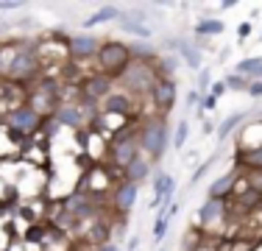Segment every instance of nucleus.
<instances>
[{"instance_id":"nucleus-37","label":"nucleus","mask_w":262,"mask_h":251,"mask_svg":"<svg viewBox=\"0 0 262 251\" xmlns=\"http://www.w3.org/2000/svg\"><path fill=\"white\" fill-rule=\"evenodd\" d=\"M137 246H140V240H137V237H131V240H128V251H134Z\"/></svg>"},{"instance_id":"nucleus-19","label":"nucleus","mask_w":262,"mask_h":251,"mask_svg":"<svg viewBox=\"0 0 262 251\" xmlns=\"http://www.w3.org/2000/svg\"><path fill=\"white\" fill-rule=\"evenodd\" d=\"M112 17H117V9H115V6H103V9H101V11H95V14L90 17V20H84V28H92V25L106 23V20H112Z\"/></svg>"},{"instance_id":"nucleus-29","label":"nucleus","mask_w":262,"mask_h":251,"mask_svg":"<svg viewBox=\"0 0 262 251\" xmlns=\"http://www.w3.org/2000/svg\"><path fill=\"white\" fill-rule=\"evenodd\" d=\"M248 95H251V98H262V81H254V84H248Z\"/></svg>"},{"instance_id":"nucleus-26","label":"nucleus","mask_w":262,"mask_h":251,"mask_svg":"<svg viewBox=\"0 0 262 251\" xmlns=\"http://www.w3.org/2000/svg\"><path fill=\"white\" fill-rule=\"evenodd\" d=\"M67 210L76 212V215H86V212H90V201H86L84 196H70V201H67Z\"/></svg>"},{"instance_id":"nucleus-35","label":"nucleus","mask_w":262,"mask_h":251,"mask_svg":"<svg viewBox=\"0 0 262 251\" xmlns=\"http://www.w3.org/2000/svg\"><path fill=\"white\" fill-rule=\"evenodd\" d=\"M11 9H20V3H0V11H11Z\"/></svg>"},{"instance_id":"nucleus-38","label":"nucleus","mask_w":262,"mask_h":251,"mask_svg":"<svg viewBox=\"0 0 262 251\" xmlns=\"http://www.w3.org/2000/svg\"><path fill=\"white\" fill-rule=\"evenodd\" d=\"M257 78H259V81H262V67H259V70H257Z\"/></svg>"},{"instance_id":"nucleus-32","label":"nucleus","mask_w":262,"mask_h":251,"mask_svg":"<svg viewBox=\"0 0 262 251\" xmlns=\"http://www.w3.org/2000/svg\"><path fill=\"white\" fill-rule=\"evenodd\" d=\"M223 92H226V84H223V81H215V84H212V98L223 95Z\"/></svg>"},{"instance_id":"nucleus-30","label":"nucleus","mask_w":262,"mask_h":251,"mask_svg":"<svg viewBox=\"0 0 262 251\" xmlns=\"http://www.w3.org/2000/svg\"><path fill=\"white\" fill-rule=\"evenodd\" d=\"M207 84H209V70H201L198 73V92L207 90Z\"/></svg>"},{"instance_id":"nucleus-34","label":"nucleus","mask_w":262,"mask_h":251,"mask_svg":"<svg viewBox=\"0 0 262 251\" xmlns=\"http://www.w3.org/2000/svg\"><path fill=\"white\" fill-rule=\"evenodd\" d=\"M195 103H198V92H195V90H192V92H190V95H187V106H195Z\"/></svg>"},{"instance_id":"nucleus-17","label":"nucleus","mask_w":262,"mask_h":251,"mask_svg":"<svg viewBox=\"0 0 262 251\" xmlns=\"http://www.w3.org/2000/svg\"><path fill=\"white\" fill-rule=\"evenodd\" d=\"M237 179H240V171H232V173L223 176V179H217L215 184L209 187V198H226L229 193H232V187L237 184Z\"/></svg>"},{"instance_id":"nucleus-16","label":"nucleus","mask_w":262,"mask_h":251,"mask_svg":"<svg viewBox=\"0 0 262 251\" xmlns=\"http://www.w3.org/2000/svg\"><path fill=\"white\" fill-rule=\"evenodd\" d=\"M167 48L179 50V53L184 56V61H187L190 67H195V70L201 67V50H198V48H192L190 42H184V39H173V42H167Z\"/></svg>"},{"instance_id":"nucleus-18","label":"nucleus","mask_w":262,"mask_h":251,"mask_svg":"<svg viewBox=\"0 0 262 251\" xmlns=\"http://www.w3.org/2000/svg\"><path fill=\"white\" fill-rule=\"evenodd\" d=\"M223 31V20H198L195 23V34L198 36H212Z\"/></svg>"},{"instance_id":"nucleus-36","label":"nucleus","mask_w":262,"mask_h":251,"mask_svg":"<svg viewBox=\"0 0 262 251\" xmlns=\"http://www.w3.org/2000/svg\"><path fill=\"white\" fill-rule=\"evenodd\" d=\"M212 106H215V98H212V95L204 98V109H212Z\"/></svg>"},{"instance_id":"nucleus-9","label":"nucleus","mask_w":262,"mask_h":251,"mask_svg":"<svg viewBox=\"0 0 262 251\" xmlns=\"http://www.w3.org/2000/svg\"><path fill=\"white\" fill-rule=\"evenodd\" d=\"M151 98H154V103H157V109L167 112L176 103V84H173L170 78H159L151 90Z\"/></svg>"},{"instance_id":"nucleus-22","label":"nucleus","mask_w":262,"mask_h":251,"mask_svg":"<svg viewBox=\"0 0 262 251\" xmlns=\"http://www.w3.org/2000/svg\"><path fill=\"white\" fill-rule=\"evenodd\" d=\"M223 84H226V90L248 92V84H251V81H248L246 75H237V73H232V75H226V78H223Z\"/></svg>"},{"instance_id":"nucleus-5","label":"nucleus","mask_w":262,"mask_h":251,"mask_svg":"<svg viewBox=\"0 0 262 251\" xmlns=\"http://www.w3.org/2000/svg\"><path fill=\"white\" fill-rule=\"evenodd\" d=\"M137 148H140V140H137V134L134 131H128V129H123L120 134H115L112 137V142H109V156H112V162H115L117 168H126L131 165V159H137Z\"/></svg>"},{"instance_id":"nucleus-13","label":"nucleus","mask_w":262,"mask_h":251,"mask_svg":"<svg viewBox=\"0 0 262 251\" xmlns=\"http://www.w3.org/2000/svg\"><path fill=\"white\" fill-rule=\"evenodd\" d=\"M56 120L67 129H81L84 126V112H81L78 103H61L56 106Z\"/></svg>"},{"instance_id":"nucleus-3","label":"nucleus","mask_w":262,"mask_h":251,"mask_svg":"<svg viewBox=\"0 0 262 251\" xmlns=\"http://www.w3.org/2000/svg\"><path fill=\"white\" fill-rule=\"evenodd\" d=\"M123 84L131 87L134 92H151L154 84L159 81V73L154 65H148V61H140V59H131V65L126 67V73L120 75Z\"/></svg>"},{"instance_id":"nucleus-11","label":"nucleus","mask_w":262,"mask_h":251,"mask_svg":"<svg viewBox=\"0 0 262 251\" xmlns=\"http://www.w3.org/2000/svg\"><path fill=\"white\" fill-rule=\"evenodd\" d=\"M176 193V181H173V176L167 173H159L157 179H154V201H151V210L154 206H165L167 198Z\"/></svg>"},{"instance_id":"nucleus-20","label":"nucleus","mask_w":262,"mask_h":251,"mask_svg":"<svg viewBox=\"0 0 262 251\" xmlns=\"http://www.w3.org/2000/svg\"><path fill=\"white\" fill-rule=\"evenodd\" d=\"M240 123H243V115H232V117H226V120H223L221 126H217V140L223 142V140H226V137L232 134V131H234Z\"/></svg>"},{"instance_id":"nucleus-2","label":"nucleus","mask_w":262,"mask_h":251,"mask_svg":"<svg viewBox=\"0 0 262 251\" xmlns=\"http://www.w3.org/2000/svg\"><path fill=\"white\" fill-rule=\"evenodd\" d=\"M98 65H101L103 75L120 78L126 73V67L131 65V48L123 45V42H103L101 50H98Z\"/></svg>"},{"instance_id":"nucleus-12","label":"nucleus","mask_w":262,"mask_h":251,"mask_svg":"<svg viewBox=\"0 0 262 251\" xmlns=\"http://www.w3.org/2000/svg\"><path fill=\"white\" fill-rule=\"evenodd\" d=\"M112 204H115V210L120 212V215L131 212V206L137 204V184H131V181H123V184L115 190V198H112Z\"/></svg>"},{"instance_id":"nucleus-8","label":"nucleus","mask_w":262,"mask_h":251,"mask_svg":"<svg viewBox=\"0 0 262 251\" xmlns=\"http://www.w3.org/2000/svg\"><path fill=\"white\" fill-rule=\"evenodd\" d=\"M223 218H226V201L223 198H207L201 204V210H198L195 221L201 226H217V223H223Z\"/></svg>"},{"instance_id":"nucleus-24","label":"nucleus","mask_w":262,"mask_h":251,"mask_svg":"<svg viewBox=\"0 0 262 251\" xmlns=\"http://www.w3.org/2000/svg\"><path fill=\"white\" fill-rule=\"evenodd\" d=\"M259 67H262V59H243L240 65H237L234 73L237 75H246V78H248V75H257Z\"/></svg>"},{"instance_id":"nucleus-28","label":"nucleus","mask_w":262,"mask_h":251,"mask_svg":"<svg viewBox=\"0 0 262 251\" xmlns=\"http://www.w3.org/2000/svg\"><path fill=\"white\" fill-rule=\"evenodd\" d=\"M209 165H212V162H204V165H201V168H198V171H195V173H192V179H190V187H195V184H198V181H201V179H204V173H207V171H209Z\"/></svg>"},{"instance_id":"nucleus-23","label":"nucleus","mask_w":262,"mask_h":251,"mask_svg":"<svg viewBox=\"0 0 262 251\" xmlns=\"http://www.w3.org/2000/svg\"><path fill=\"white\" fill-rule=\"evenodd\" d=\"M120 25L128 31V34H137V36H142V39H148V36H151V28H145V25H140L137 20H131V17H123V20H120Z\"/></svg>"},{"instance_id":"nucleus-39","label":"nucleus","mask_w":262,"mask_h":251,"mask_svg":"<svg viewBox=\"0 0 262 251\" xmlns=\"http://www.w3.org/2000/svg\"><path fill=\"white\" fill-rule=\"evenodd\" d=\"M0 28H3V23H0Z\"/></svg>"},{"instance_id":"nucleus-33","label":"nucleus","mask_w":262,"mask_h":251,"mask_svg":"<svg viewBox=\"0 0 262 251\" xmlns=\"http://www.w3.org/2000/svg\"><path fill=\"white\" fill-rule=\"evenodd\" d=\"M98 251H120L115 246V243H101V246H98Z\"/></svg>"},{"instance_id":"nucleus-7","label":"nucleus","mask_w":262,"mask_h":251,"mask_svg":"<svg viewBox=\"0 0 262 251\" xmlns=\"http://www.w3.org/2000/svg\"><path fill=\"white\" fill-rule=\"evenodd\" d=\"M112 81H115V78H109V75H103V73L90 75V78L84 81V92H81L84 103H86V100H90V103H95V100H106L112 95Z\"/></svg>"},{"instance_id":"nucleus-4","label":"nucleus","mask_w":262,"mask_h":251,"mask_svg":"<svg viewBox=\"0 0 262 251\" xmlns=\"http://www.w3.org/2000/svg\"><path fill=\"white\" fill-rule=\"evenodd\" d=\"M6 73L14 81H28L31 75L39 73V56H36L34 48H14L9 65H6Z\"/></svg>"},{"instance_id":"nucleus-31","label":"nucleus","mask_w":262,"mask_h":251,"mask_svg":"<svg viewBox=\"0 0 262 251\" xmlns=\"http://www.w3.org/2000/svg\"><path fill=\"white\" fill-rule=\"evenodd\" d=\"M248 34H251V23H243V25H237V36H240V39H246Z\"/></svg>"},{"instance_id":"nucleus-1","label":"nucleus","mask_w":262,"mask_h":251,"mask_svg":"<svg viewBox=\"0 0 262 251\" xmlns=\"http://www.w3.org/2000/svg\"><path fill=\"white\" fill-rule=\"evenodd\" d=\"M137 140H140V148L145 151L154 159H162L167 151V142H170V131H167V123L162 117H154V120H145L142 129L137 131Z\"/></svg>"},{"instance_id":"nucleus-10","label":"nucleus","mask_w":262,"mask_h":251,"mask_svg":"<svg viewBox=\"0 0 262 251\" xmlns=\"http://www.w3.org/2000/svg\"><path fill=\"white\" fill-rule=\"evenodd\" d=\"M67 48H70V53H73V59H90V56H98V50H101V45H98V39L95 36H90V34H78V36H73L70 42H67Z\"/></svg>"},{"instance_id":"nucleus-14","label":"nucleus","mask_w":262,"mask_h":251,"mask_svg":"<svg viewBox=\"0 0 262 251\" xmlns=\"http://www.w3.org/2000/svg\"><path fill=\"white\" fill-rule=\"evenodd\" d=\"M134 112V100L126 92H112L103 100V115H131Z\"/></svg>"},{"instance_id":"nucleus-27","label":"nucleus","mask_w":262,"mask_h":251,"mask_svg":"<svg viewBox=\"0 0 262 251\" xmlns=\"http://www.w3.org/2000/svg\"><path fill=\"white\" fill-rule=\"evenodd\" d=\"M187 134H190V123L182 120V123L176 126V137H173V145H176V148H182L184 142H187Z\"/></svg>"},{"instance_id":"nucleus-25","label":"nucleus","mask_w":262,"mask_h":251,"mask_svg":"<svg viewBox=\"0 0 262 251\" xmlns=\"http://www.w3.org/2000/svg\"><path fill=\"white\" fill-rule=\"evenodd\" d=\"M167 223H170V212L162 210V212H159V218H157V223H154V240H162V237H165Z\"/></svg>"},{"instance_id":"nucleus-6","label":"nucleus","mask_w":262,"mask_h":251,"mask_svg":"<svg viewBox=\"0 0 262 251\" xmlns=\"http://www.w3.org/2000/svg\"><path fill=\"white\" fill-rule=\"evenodd\" d=\"M6 123H9V129L17 131V134H34L42 123V115L34 106H11L9 115H6Z\"/></svg>"},{"instance_id":"nucleus-21","label":"nucleus","mask_w":262,"mask_h":251,"mask_svg":"<svg viewBox=\"0 0 262 251\" xmlns=\"http://www.w3.org/2000/svg\"><path fill=\"white\" fill-rule=\"evenodd\" d=\"M240 162L248 168H257V171H262V148H251V151H243L240 154Z\"/></svg>"},{"instance_id":"nucleus-15","label":"nucleus","mask_w":262,"mask_h":251,"mask_svg":"<svg viewBox=\"0 0 262 251\" xmlns=\"http://www.w3.org/2000/svg\"><path fill=\"white\" fill-rule=\"evenodd\" d=\"M148 173H151V162H148V156H137V159H131V165L126 168V181L131 184H137V181L148 179Z\"/></svg>"}]
</instances>
